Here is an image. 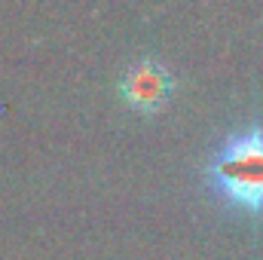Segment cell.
<instances>
[{
    "label": "cell",
    "mask_w": 263,
    "mask_h": 260,
    "mask_svg": "<svg viewBox=\"0 0 263 260\" xmlns=\"http://www.w3.org/2000/svg\"><path fill=\"white\" fill-rule=\"evenodd\" d=\"M175 92V77L168 73V67L159 65L156 59H138L135 65L120 77V98L123 104L132 107L141 117H153L159 114L168 98Z\"/></svg>",
    "instance_id": "cell-2"
},
{
    "label": "cell",
    "mask_w": 263,
    "mask_h": 260,
    "mask_svg": "<svg viewBox=\"0 0 263 260\" xmlns=\"http://www.w3.org/2000/svg\"><path fill=\"white\" fill-rule=\"evenodd\" d=\"M202 184L223 208L263 214V123H248L227 135L202 165Z\"/></svg>",
    "instance_id": "cell-1"
}]
</instances>
